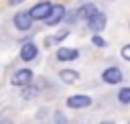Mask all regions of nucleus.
Masks as SVG:
<instances>
[{"mask_svg": "<svg viewBox=\"0 0 130 124\" xmlns=\"http://www.w3.org/2000/svg\"><path fill=\"white\" fill-rule=\"evenodd\" d=\"M118 100H120L122 104H128V102H130V87H124V89H120V94H118Z\"/></svg>", "mask_w": 130, "mask_h": 124, "instance_id": "f8f14e48", "label": "nucleus"}, {"mask_svg": "<svg viewBox=\"0 0 130 124\" xmlns=\"http://www.w3.org/2000/svg\"><path fill=\"white\" fill-rule=\"evenodd\" d=\"M87 26H89V30H95V33L104 30V26H106V14H102V12L93 14V16L87 20Z\"/></svg>", "mask_w": 130, "mask_h": 124, "instance_id": "7ed1b4c3", "label": "nucleus"}, {"mask_svg": "<svg viewBox=\"0 0 130 124\" xmlns=\"http://www.w3.org/2000/svg\"><path fill=\"white\" fill-rule=\"evenodd\" d=\"M122 57L130 61V45H126V47H122Z\"/></svg>", "mask_w": 130, "mask_h": 124, "instance_id": "2eb2a0df", "label": "nucleus"}, {"mask_svg": "<svg viewBox=\"0 0 130 124\" xmlns=\"http://www.w3.org/2000/svg\"><path fill=\"white\" fill-rule=\"evenodd\" d=\"M77 14L81 16V18H85V20H89L93 14H98V8L93 6V4H85V6H81L79 10H77Z\"/></svg>", "mask_w": 130, "mask_h": 124, "instance_id": "9d476101", "label": "nucleus"}, {"mask_svg": "<svg viewBox=\"0 0 130 124\" xmlns=\"http://www.w3.org/2000/svg\"><path fill=\"white\" fill-rule=\"evenodd\" d=\"M20 57H22L24 61H32V59L37 57V47H35L32 43L22 45V49H20Z\"/></svg>", "mask_w": 130, "mask_h": 124, "instance_id": "1a4fd4ad", "label": "nucleus"}, {"mask_svg": "<svg viewBox=\"0 0 130 124\" xmlns=\"http://www.w3.org/2000/svg\"><path fill=\"white\" fill-rule=\"evenodd\" d=\"M10 4H18V2H24V0H8Z\"/></svg>", "mask_w": 130, "mask_h": 124, "instance_id": "f3484780", "label": "nucleus"}, {"mask_svg": "<svg viewBox=\"0 0 130 124\" xmlns=\"http://www.w3.org/2000/svg\"><path fill=\"white\" fill-rule=\"evenodd\" d=\"M0 124H10V122H8V120H2V122H0Z\"/></svg>", "mask_w": 130, "mask_h": 124, "instance_id": "a211bd4d", "label": "nucleus"}, {"mask_svg": "<svg viewBox=\"0 0 130 124\" xmlns=\"http://www.w3.org/2000/svg\"><path fill=\"white\" fill-rule=\"evenodd\" d=\"M102 124H112V122H102Z\"/></svg>", "mask_w": 130, "mask_h": 124, "instance_id": "6ab92c4d", "label": "nucleus"}, {"mask_svg": "<svg viewBox=\"0 0 130 124\" xmlns=\"http://www.w3.org/2000/svg\"><path fill=\"white\" fill-rule=\"evenodd\" d=\"M55 122H57V124H67V118H65L61 112H57V114H55Z\"/></svg>", "mask_w": 130, "mask_h": 124, "instance_id": "ddd939ff", "label": "nucleus"}, {"mask_svg": "<svg viewBox=\"0 0 130 124\" xmlns=\"http://www.w3.org/2000/svg\"><path fill=\"white\" fill-rule=\"evenodd\" d=\"M51 10H53V6L49 4V2H41V4H37V6H32V10H30V14H32V18H45L47 20V16L51 14Z\"/></svg>", "mask_w": 130, "mask_h": 124, "instance_id": "f03ea898", "label": "nucleus"}, {"mask_svg": "<svg viewBox=\"0 0 130 124\" xmlns=\"http://www.w3.org/2000/svg\"><path fill=\"white\" fill-rule=\"evenodd\" d=\"M93 45H95V47H104V45H106V41H104L102 37H98V35H95V37H93Z\"/></svg>", "mask_w": 130, "mask_h": 124, "instance_id": "4468645a", "label": "nucleus"}, {"mask_svg": "<svg viewBox=\"0 0 130 124\" xmlns=\"http://www.w3.org/2000/svg\"><path fill=\"white\" fill-rule=\"evenodd\" d=\"M30 96H35V89L30 91V89H24V98H30Z\"/></svg>", "mask_w": 130, "mask_h": 124, "instance_id": "dca6fc26", "label": "nucleus"}, {"mask_svg": "<svg viewBox=\"0 0 130 124\" xmlns=\"http://www.w3.org/2000/svg\"><path fill=\"white\" fill-rule=\"evenodd\" d=\"M30 81H32V73H30L28 69H20V71H16L14 77H12V83H14V85H26V83H30Z\"/></svg>", "mask_w": 130, "mask_h": 124, "instance_id": "39448f33", "label": "nucleus"}, {"mask_svg": "<svg viewBox=\"0 0 130 124\" xmlns=\"http://www.w3.org/2000/svg\"><path fill=\"white\" fill-rule=\"evenodd\" d=\"M61 79H63L65 83H75V81L79 79V73H77V71H71V69H63V71H61Z\"/></svg>", "mask_w": 130, "mask_h": 124, "instance_id": "9b49d317", "label": "nucleus"}, {"mask_svg": "<svg viewBox=\"0 0 130 124\" xmlns=\"http://www.w3.org/2000/svg\"><path fill=\"white\" fill-rule=\"evenodd\" d=\"M102 79H104L106 83H120V81H122V71H120L118 67H110V69H106V71L102 73Z\"/></svg>", "mask_w": 130, "mask_h": 124, "instance_id": "20e7f679", "label": "nucleus"}, {"mask_svg": "<svg viewBox=\"0 0 130 124\" xmlns=\"http://www.w3.org/2000/svg\"><path fill=\"white\" fill-rule=\"evenodd\" d=\"M14 24L18 30H28L30 24H32V14L30 12H18L14 16Z\"/></svg>", "mask_w": 130, "mask_h": 124, "instance_id": "f257e3e1", "label": "nucleus"}, {"mask_svg": "<svg viewBox=\"0 0 130 124\" xmlns=\"http://www.w3.org/2000/svg\"><path fill=\"white\" fill-rule=\"evenodd\" d=\"M77 55H79V51H77V49H67V47H61V49L57 51V59H61V61H71V59H77Z\"/></svg>", "mask_w": 130, "mask_h": 124, "instance_id": "6e6552de", "label": "nucleus"}, {"mask_svg": "<svg viewBox=\"0 0 130 124\" xmlns=\"http://www.w3.org/2000/svg\"><path fill=\"white\" fill-rule=\"evenodd\" d=\"M63 16H65V8H63L61 4H57V6H53L51 14L47 16V24H49V26H53V24H57Z\"/></svg>", "mask_w": 130, "mask_h": 124, "instance_id": "0eeeda50", "label": "nucleus"}, {"mask_svg": "<svg viewBox=\"0 0 130 124\" xmlns=\"http://www.w3.org/2000/svg\"><path fill=\"white\" fill-rule=\"evenodd\" d=\"M89 104H91L89 96H83V94L71 96V98L67 100V106H69V108H85V106H89Z\"/></svg>", "mask_w": 130, "mask_h": 124, "instance_id": "423d86ee", "label": "nucleus"}]
</instances>
